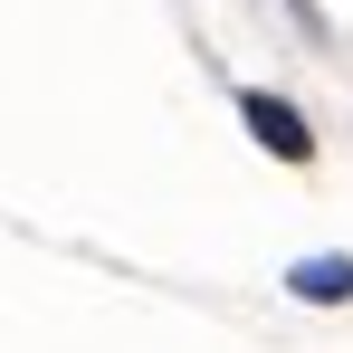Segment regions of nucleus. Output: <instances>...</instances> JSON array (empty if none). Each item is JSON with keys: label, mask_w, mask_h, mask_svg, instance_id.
Wrapping results in <instances>:
<instances>
[{"label": "nucleus", "mask_w": 353, "mask_h": 353, "mask_svg": "<svg viewBox=\"0 0 353 353\" xmlns=\"http://www.w3.org/2000/svg\"><path fill=\"white\" fill-rule=\"evenodd\" d=\"M239 115H248V134H258L277 163H305V153H315V134H305V115H296L287 96H258V86H248V96H239Z\"/></svg>", "instance_id": "f257e3e1"}, {"label": "nucleus", "mask_w": 353, "mask_h": 353, "mask_svg": "<svg viewBox=\"0 0 353 353\" xmlns=\"http://www.w3.org/2000/svg\"><path fill=\"white\" fill-rule=\"evenodd\" d=\"M287 287L305 296V305H344V296H353V258H296Z\"/></svg>", "instance_id": "f03ea898"}]
</instances>
